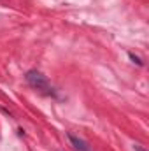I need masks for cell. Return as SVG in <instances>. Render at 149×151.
Masks as SVG:
<instances>
[{
  "label": "cell",
  "instance_id": "obj_3",
  "mask_svg": "<svg viewBox=\"0 0 149 151\" xmlns=\"http://www.w3.org/2000/svg\"><path fill=\"white\" fill-rule=\"evenodd\" d=\"M133 150H135V151H146V150H144V148H140L139 144H135V146H133Z\"/></svg>",
  "mask_w": 149,
  "mask_h": 151
},
{
  "label": "cell",
  "instance_id": "obj_2",
  "mask_svg": "<svg viewBox=\"0 0 149 151\" xmlns=\"http://www.w3.org/2000/svg\"><path fill=\"white\" fill-rule=\"evenodd\" d=\"M69 141L72 142V146H74L75 151H91V148L88 146V142H86V141H82L81 137L74 135V134H69Z\"/></svg>",
  "mask_w": 149,
  "mask_h": 151
},
{
  "label": "cell",
  "instance_id": "obj_1",
  "mask_svg": "<svg viewBox=\"0 0 149 151\" xmlns=\"http://www.w3.org/2000/svg\"><path fill=\"white\" fill-rule=\"evenodd\" d=\"M25 79H27V83H28L32 88L39 90L40 93H44V95H54L51 83L47 81V77H46V76L40 74L39 70H28L27 76H25Z\"/></svg>",
  "mask_w": 149,
  "mask_h": 151
}]
</instances>
